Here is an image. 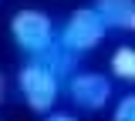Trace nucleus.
<instances>
[{"label":"nucleus","instance_id":"8","mask_svg":"<svg viewBox=\"0 0 135 121\" xmlns=\"http://www.w3.org/2000/svg\"><path fill=\"white\" fill-rule=\"evenodd\" d=\"M112 121H135V94H125L112 111Z\"/></svg>","mask_w":135,"mask_h":121},{"label":"nucleus","instance_id":"3","mask_svg":"<svg viewBox=\"0 0 135 121\" xmlns=\"http://www.w3.org/2000/svg\"><path fill=\"white\" fill-rule=\"evenodd\" d=\"M108 34V27H105V20L95 7H78V10H71L64 20V27H61V34H57V44L68 47V51L74 54V57H81V54H91L98 47L101 40Z\"/></svg>","mask_w":135,"mask_h":121},{"label":"nucleus","instance_id":"9","mask_svg":"<svg viewBox=\"0 0 135 121\" xmlns=\"http://www.w3.org/2000/svg\"><path fill=\"white\" fill-rule=\"evenodd\" d=\"M44 121H78V118L68 111H51V114H44Z\"/></svg>","mask_w":135,"mask_h":121},{"label":"nucleus","instance_id":"4","mask_svg":"<svg viewBox=\"0 0 135 121\" xmlns=\"http://www.w3.org/2000/svg\"><path fill=\"white\" fill-rule=\"evenodd\" d=\"M68 98L81 111H101L112 101V81L105 74H98V71H78L68 81Z\"/></svg>","mask_w":135,"mask_h":121},{"label":"nucleus","instance_id":"6","mask_svg":"<svg viewBox=\"0 0 135 121\" xmlns=\"http://www.w3.org/2000/svg\"><path fill=\"white\" fill-rule=\"evenodd\" d=\"M34 61H41L57 81H71V77L78 74V57L68 51V47H61V44H54L51 51H44L41 57H34Z\"/></svg>","mask_w":135,"mask_h":121},{"label":"nucleus","instance_id":"5","mask_svg":"<svg viewBox=\"0 0 135 121\" xmlns=\"http://www.w3.org/2000/svg\"><path fill=\"white\" fill-rule=\"evenodd\" d=\"M91 7L101 14L108 30H135V0H95Z\"/></svg>","mask_w":135,"mask_h":121},{"label":"nucleus","instance_id":"2","mask_svg":"<svg viewBox=\"0 0 135 121\" xmlns=\"http://www.w3.org/2000/svg\"><path fill=\"white\" fill-rule=\"evenodd\" d=\"M10 37H14V44L24 54H31V61L57 44L51 17L44 10H34V7H20L14 17H10Z\"/></svg>","mask_w":135,"mask_h":121},{"label":"nucleus","instance_id":"7","mask_svg":"<svg viewBox=\"0 0 135 121\" xmlns=\"http://www.w3.org/2000/svg\"><path fill=\"white\" fill-rule=\"evenodd\" d=\"M108 71H112V77H118V81L135 84V47H132V44H118L115 51H112Z\"/></svg>","mask_w":135,"mask_h":121},{"label":"nucleus","instance_id":"1","mask_svg":"<svg viewBox=\"0 0 135 121\" xmlns=\"http://www.w3.org/2000/svg\"><path fill=\"white\" fill-rule=\"evenodd\" d=\"M17 91H20L24 104L31 108L34 114H51L57 98H61V81L41 61H27L24 67L17 71Z\"/></svg>","mask_w":135,"mask_h":121},{"label":"nucleus","instance_id":"10","mask_svg":"<svg viewBox=\"0 0 135 121\" xmlns=\"http://www.w3.org/2000/svg\"><path fill=\"white\" fill-rule=\"evenodd\" d=\"M0 98H3V77H0Z\"/></svg>","mask_w":135,"mask_h":121}]
</instances>
